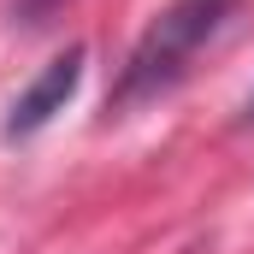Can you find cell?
<instances>
[{
	"label": "cell",
	"mask_w": 254,
	"mask_h": 254,
	"mask_svg": "<svg viewBox=\"0 0 254 254\" xmlns=\"http://www.w3.org/2000/svg\"><path fill=\"white\" fill-rule=\"evenodd\" d=\"M231 12H237V0H178V6H166V12L136 36L125 71H119V83H113V95H107V113H113V107L125 113L136 101H154V95H166L172 83H184V71L195 65V54L225 30Z\"/></svg>",
	"instance_id": "obj_1"
},
{
	"label": "cell",
	"mask_w": 254,
	"mask_h": 254,
	"mask_svg": "<svg viewBox=\"0 0 254 254\" xmlns=\"http://www.w3.org/2000/svg\"><path fill=\"white\" fill-rule=\"evenodd\" d=\"M83 48H65L54 60L36 71V83L12 101V113H6V142H30L36 130L54 125V113H65V101L77 95V83H83Z\"/></svg>",
	"instance_id": "obj_2"
},
{
	"label": "cell",
	"mask_w": 254,
	"mask_h": 254,
	"mask_svg": "<svg viewBox=\"0 0 254 254\" xmlns=\"http://www.w3.org/2000/svg\"><path fill=\"white\" fill-rule=\"evenodd\" d=\"M249 119H254V95H249Z\"/></svg>",
	"instance_id": "obj_3"
}]
</instances>
